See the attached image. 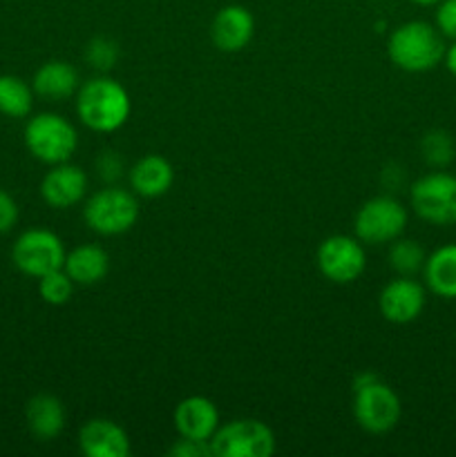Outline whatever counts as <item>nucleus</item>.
Listing matches in <instances>:
<instances>
[{
    "instance_id": "obj_26",
    "label": "nucleus",
    "mask_w": 456,
    "mask_h": 457,
    "mask_svg": "<svg viewBox=\"0 0 456 457\" xmlns=\"http://www.w3.org/2000/svg\"><path fill=\"white\" fill-rule=\"evenodd\" d=\"M436 29L441 31L443 38L456 40V0H441L436 4Z\"/></svg>"
},
{
    "instance_id": "obj_6",
    "label": "nucleus",
    "mask_w": 456,
    "mask_h": 457,
    "mask_svg": "<svg viewBox=\"0 0 456 457\" xmlns=\"http://www.w3.org/2000/svg\"><path fill=\"white\" fill-rule=\"evenodd\" d=\"M407 208L396 196L380 195L360 205L353 221V232L362 244H392L405 232Z\"/></svg>"
},
{
    "instance_id": "obj_28",
    "label": "nucleus",
    "mask_w": 456,
    "mask_h": 457,
    "mask_svg": "<svg viewBox=\"0 0 456 457\" xmlns=\"http://www.w3.org/2000/svg\"><path fill=\"white\" fill-rule=\"evenodd\" d=\"M168 455H173V457H210L213 455V449H210V442L190 440V437H179V440L168 449Z\"/></svg>"
},
{
    "instance_id": "obj_7",
    "label": "nucleus",
    "mask_w": 456,
    "mask_h": 457,
    "mask_svg": "<svg viewBox=\"0 0 456 457\" xmlns=\"http://www.w3.org/2000/svg\"><path fill=\"white\" fill-rule=\"evenodd\" d=\"M411 210L432 226L456 223V177L450 172H429L416 179L410 190Z\"/></svg>"
},
{
    "instance_id": "obj_29",
    "label": "nucleus",
    "mask_w": 456,
    "mask_h": 457,
    "mask_svg": "<svg viewBox=\"0 0 456 457\" xmlns=\"http://www.w3.org/2000/svg\"><path fill=\"white\" fill-rule=\"evenodd\" d=\"M18 221V204L7 190L0 187V235L9 232Z\"/></svg>"
},
{
    "instance_id": "obj_19",
    "label": "nucleus",
    "mask_w": 456,
    "mask_h": 457,
    "mask_svg": "<svg viewBox=\"0 0 456 457\" xmlns=\"http://www.w3.org/2000/svg\"><path fill=\"white\" fill-rule=\"evenodd\" d=\"M63 270L76 286H94L103 281L110 270V257L101 245L83 244L70 250L63 263Z\"/></svg>"
},
{
    "instance_id": "obj_9",
    "label": "nucleus",
    "mask_w": 456,
    "mask_h": 457,
    "mask_svg": "<svg viewBox=\"0 0 456 457\" xmlns=\"http://www.w3.org/2000/svg\"><path fill=\"white\" fill-rule=\"evenodd\" d=\"M65 245L61 237L45 228H31L16 239L12 248V262L22 275L40 279L47 272L58 270L65 263Z\"/></svg>"
},
{
    "instance_id": "obj_4",
    "label": "nucleus",
    "mask_w": 456,
    "mask_h": 457,
    "mask_svg": "<svg viewBox=\"0 0 456 457\" xmlns=\"http://www.w3.org/2000/svg\"><path fill=\"white\" fill-rule=\"evenodd\" d=\"M25 145L30 154L43 163H65L79 147V132L65 116L43 112L27 120Z\"/></svg>"
},
{
    "instance_id": "obj_16",
    "label": "nucleus",
    "mask_w": 456,
    "mask_h": 457,
    "mask_svg": "<svg viewBox=\"0 0 456 457\" xmlns=\"http://www.w3.org/2000/svg\"><path fill=\"white\" fill-rule=\"evenodd\" d=\"M128 179L134 195L143 199H156L173 187L174 168L165 156L146 154L130 168Z\"/></svg>"
},
{
    "instance_id": "obj_30",
    "label": "nucleus",
    "mask_w": 456,
    "mask_h": 457,
    "mask_svg": "<svg viewBox=\"0 0 456 457\" xmlns=\"http://www.w3.org/2000/svg\"><path fill=\"white\" fill-rule=\"evenodd\" d=\"M443 62H445L447 71L452 76H456V40H452L450 47L445 49V56H443Z\"/></svg>"
},
{
    "instance_id": "obj_11",
    "label": "nucleus",
    "mask_w": 456,
    "mask_h": 457,
    "mask_svg": "<svg viewBox=\"0 0 456 457\" xmlns=\"http://www.w3.org/2000/svg\"><path fill=\"white\" fill-rule=\"evenodd\" d=\"M427 303V293L414 277H398L389 281L378 295L380 315L392 324H411L418 320Z\"/></svg>"
},
{
    "instance_id": "obj_31",
    "label": "nucleus",
    "mask_w": 456,
    "mask_h": 457,
    "mask_svg": "<svg viewBox=\"0 0 456 457\" xmlns=\"http://www.w3.org/2000/svg\"><path fill=\"white\" fill-rule=\"evenodd\" d=\"M410 3L420 4V7H434V4H438L441 0H410Z\"/></svg>"
},
{
    "instance_id": "obj_5",
    "label": "nucleus",
    "mask_w": 456,
    "mask_h": 457,
    "mask_svg": "<svg viewBox=\"0 0 456 457\" xmlns=\"http://www.w3.org/2000/svg\"><path fill=\"white\" fill-rule=\"evenodd\" d=\"M83 219L89 230L97 235H123V232L132 230L134 223L139 221L137 195L119 186L103 187L85 201Z\"/></svg>"
},
{
    "instance_id": "obj_21",
    "label": "nucleus",
    "mask_w": 456,
    "mask_h": 457,
    "mask_svg": "<svg viewBox=\"0 0 456 457\" xmlns=\"http://www.w3.org/2000/svg\"><path fill=\"white\" fill-rule=\"evenodd\" d=\"M34 107V87L13 74L0 76V114L25 119Z\"/></svg>"
},
{
    "instance_id": "obj_22",
    "label": "nucleus",
    "mask_w": 456,
    "mask_h": 457,
    "mask_svg": "<svg viewBox=\"0 0 456 457\" xmlns=\"http://www.w3.org/2000/svg\"><path fill=\"white\" fill-rule=\"evenodd\" d=\"M389 266L398 272L401 277H414L416 272H423L425 266V254L423 245L414 239H401L392 241V248H389Z\"/></svg>"
},
{
    "instance_id": "obj_27",
    "label": "nucleus",
    "mask_w": 456,
    "mask_h": 457,
    "mask_svg": "<svg viewBox=\"0 0 456 457\" xmlns=\"http://www.w3.org/2000/svg\"><path fill=\"white\" fill-rule=\"evenodd\" d=\"M97 172L103 181H119L123 177V159L116 152H101V156L97 159Z\"/></svg>"
},
{
    "instance_id": "obj_13",
    "label": "nucleus",
    "mask_w": 456,
    "mask_h": 457,
    "mask_svg": "<svg viewBox=\"0 0 456 457\" xmlns=\"http://www.w3.org/2000/svg\"><path fill=\"white\" fill-rule=\"evenodd\" d=\"M255 36V18L241 4H226L210 22V38L219 52L237 54L249 47Z\"/></svg>"
},
{
    "instance_id": "obj_20",
    "label": "nucleus",
    "mask_w": 456,
    "mask_h": 457,
    "mask_svg": "<svg viewBox=\"0 0 456 457\" xmlns=\"http://www.w3.org/2000/svg\"><path fill=\"white\" fill-rule=\"evenodd\" d=\"M423 277L429 293L441 299H456V244H445L427 254Z\"/></svg>"
},
{
    "instance_id": "obj_14",
    "label": "nucleus",
    "mask_w": 456,
    "mask_h": 457,
    "mask_svg": "<svg viewBox=\"0 0 456 457\" xmlns=\"http://www.w3.org/2000/svg\"><path fill=\"white\" fill-rule=\"evenodd\" d=\"M79 449L88 457H128L130 437L112 420L94 418L80 427Z\"/></svg>"
},
{
    "instance_id": "obj_8",
    "label": "nucleus",
    "mask_w": 456,
    "mask_h": 457,
    "mask_svg": "<svg viewBox=\"0 0 456 457\" xmlns=\"http://www.w3.org/2000/svg\"><path fill=\"white\" fill-rule=\"evenodd\" d=\"M213 457H271L275 453V436L259 420H232L219 424L210 437Z\"/></svg>"
},
{
    "instance_id": "obj_25",
    "label": "nucleus",
    "mask_w": 456,
    "mask_h": 457,
    "mask_svg": "<svg viewBox=\"0 0 456 457\" xmlns=\"http://www.w3.org/2000/svg\"><path fill=\"white\" fill-rule=\"evenodd\" d=\"M121 45L110 36H97L85 47V61L98 71H110L119 62Z\"/></svg>"
},
{
    "instance_id": "obj_3",
    "label": "nucleus",
    "mask_w": 456,
    "mask_h": 457,
    "mask_svg": "<svg viewBox=\"0 0 456 457\" xmlns=\"http://www.w3.org/2000/svg\"><path fill=\"white\" fill-rule=\"evenodd\" d=\"M402 413L401 397L378 375L360 373L353 379V418L358 427L374 436L389 433Z\"/></svg>"
},
{
    "instance_id": "obj_15",
    "label": "nucleus",
    "mask_w": 456,
    "mask_h": 457,
    "mask_svg": "<svg viewBox=\"0 0 456 457\" xmlns=\"http://www.w3.org/2000/svg\"><path fill=\"white\" fill-rule=\"evenodd\" d=\"M173 420L179 437H190V440L210 442L219 428L217 406L204 395H190L179 402Z\"/></svg>"
},
{
    "instance_id": "obj_24",
    "label": "nucleus",
    "mask_w": 456,
    "mask_h": 457,
    "mask_svg": "<svg viewBox=\"0 0 456 457\" xmlns=\"http://www.w3.org/2000/svg\"><path fill=\"white\" fill-rule=\"evenodd\" d=\"M420 152L432 168H445L454 161V141L445 129H432L423 137Z\"/></svg>"
},
{
    "instance_id": "obj_2",
    "label": "nucleus",
    "mask_w": 456,
    "mask_h": 457,
    "mask_svg": "<svg viewBox=\"0 0 456 457\" xmlns=\"http://www.w3.org/2000/svg\"><path fill=\"white\" fill-rule=\"evenodd\" d=\"M445 38L436 25L425 21H410L398 25L387 40V56L398 70L423 74L438 67L445 56Z\"/></svg>"
},
{
    "instance_id": "obj_1",
    "label": "nucleus",
    "mask_w": 456,
    "mask_h": 457,
    "mask_svg": "<svg viewBox=\"0 0 456 457\" xmlns=\"http://www.w3.org/2000/svg\"><path fill=\"white\" fill-rule=\"evenodd\" d=\"M132 112L130 94L119 80L97 76L83 83L76 92V114L88 129L110 134L123 128Z\"/></svg>"
},
{
    "instance_id": "obj_12",
    "label": "nucleus",
    "mask_w": 456,
    "mask_h": 457,
    "mask_svg": "<svg viewBox=\"0 0 456 457\" xmlns=\"http://www.w3.org/2000/svg\"><path fill=\"white\" fill-rule=\"evenodd\" d=\"M85 192H88V174L70 161L52 165V170L40 181V196L54 210L74 208L85 199Z\"/></svg>"
},
{
    "instance_id": "obj_17",
    "label": "nucleus",
    "mask_w": 456,
    "mask_h": 457,
    "mask_svg": "<svg viewBox=\"0 0 456 457\" xmlns=\"http://www.w3.org/2000/svg\"><path fill=\"white\" fill-rule=\"evenodd\" d=\"M27 428L40 442L56 440L65 428V406L56 395L40 393L34 395L25 406Z\"/></svg>"
},
{
    "instance_id": "obj_10",
    "label": "nucleus",
    "mask_w": 456,
    "mask_h": 457,
    "mask_svg": "<svg viewBox=\"0 0 456 457\" xmlns=\"http://www.w3.org/2000/svg\"><path fill=\"white\" fill-rule=\"evenodd\" d=\"M317 270L334 284H351L365 272L367 253L358 237H326L316 253Z\"/></svg>"
},
{
    "instance_id": "obj_23",
    "label": "nucleus",
    "mask_w": 456,
    "mask_h": 457,
    "mask_svg": "<svg viewBox=\"0 0 456 457\" xmlns=\"http://www.w3.org/2000/svg\"><path fill=\"white\" fill-rule=\"evenodd\" d=\"M74 286L76 284L70 279V275H67L63 268H58V270L47 272V275L40 277L38 295L45 303H49V306H63V303L70 302L72 295H74Z\"/></svg>"
},
{
    "instance_id": "obj_18",
    "label": "nucleus",
    "mask_w": 456,
    "mask_h": 457,
    "mask_svg": "<svg viewBox=\"0 0 456 457\" xmlns=\"http://www.w3.org/2000/svg\"><path fill=\"white\" fill-rule=\"evenodd\" d=\"M31 87L45 101H65L79 92V71L67 61H47L36 70Z\"/></svg>"
}]
</instances>
